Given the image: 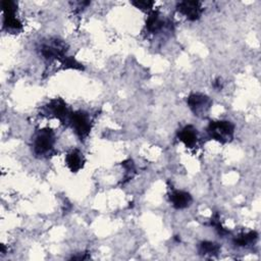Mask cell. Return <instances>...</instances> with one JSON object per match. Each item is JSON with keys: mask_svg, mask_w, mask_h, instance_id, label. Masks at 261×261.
<instances>
[{"mask_svg": "<svg viewBox=\"0 0 261 261\" xmlns=\"http://www.w3.org/2000/svg\"><path fill=\"white\" fill-rule=\"evenodd\" d=\"M86 159L82 151L79 149H72L65 155V163L69 170L73 173L80 171L85 165Z\"/></svg>", "mask_w": 261, "mask_h": 261, "instance_id": "8fae6325", "label": "cell"}, {"mask_svg": "<svg viewBox=\"0 0 261 261\" xmlns=\"http://www.w3.org/2000/svg\"><path fill=\"white\" fill-rule=\"evenodd\" d=\"M213 87H214L216 90H221V89H222V82H221V80H220V79H217L216 81H214Z\"/></svg>", "mask_w": 261, "mask_h": 261, "instance_id": "e0dca14e", "label": "cell"}, {"mask_svg": "<svg viewBox=\"0 0 261 261\" xmlns=\"http://www.w3.org/2000/svg\"><path fill=\"white\" fill-rule=\"evenodd\" d=\"M3 8V28L7 31L18 32L22 29L20 20L15 16L17 10V3L11 0L2 1Z\"/></svg>", "mask_w": 261, "mask_h": 261, "instance_id": "8992f818", "label": "cell"}, {"mask_svg": "<svg viewBox=\"0 0 261 261\" xmlns=\"http://www.w3.org/2000/svg\"><path fill=\"white\" fill-rule=\"evenodd\" d=\"M169 200L174 209L181 210L191 206L193 198L190 193L180 190H173L169 195Z\"/></svg>", "mask_w": 261, "mask_h": 261, "instance_id": "30bf717a", "label": "cell"}, {"mask_svg": "<svg viewBox=\"0 0 261 261\" xmlns=\"http://www.w3.org/2000/svg\"><path fill=\"white\" fill-rule=\"evenodd\" d=\"M206 130L209 138L221 144H226L233 139L234 124L229 120H213L209 122Z\"/></svg>", "mask_w": 261, "mask_h": 261, "instance_id": "7a4b0ae2", "label": "cell"}, {"mask_svg": "<svg viewBox=\"0 0 261 261\" xmlns=\"http://www.w3.org/2000/svg\"><path fill=\"white\" fill-rule=\"evenodd\" d=\"M176 9L179 13L185 15L187 19L195 21L199 19L204 10L202 3L200 1H180L176 4Z\"/></svg>", "mask_w": 261, "mask_h": 261, "instance_id": "ba28073f", "label": "cell"}, {"mask_svg": "<svg viewBox=\"0 0 261 261\" xmlns=\"http://www.w3.org/2000/svg\"><path fill=\"white\" fill-rule=\"evenodd\" d=\"M43 111L47 115L56 117L61 122L68 124V120L71 112L68 110L66 103L61 98L52 99L47 105L43 107Z\"/></svg>", "mask_w": 261, "mask_h": 261, "instance_id": "52a82bcc", "label": "cell"}, {"mask_svg": "<svg viewBox=\"0 0 261 261\" xmlns=\"http://www.w3.org/2000/svg\"><path fill=\"white\" fill-rule=\"evenodd\" d=\"M258 239V233L255 230H250L248 232H242L234 238L233 243L238 247H247L255 243Z\"/></svg>", "mask_w": 261, "mask_h": 261, "instance_id": "5bb4252c", "label": "cell"}, {"mask_svg": "<svg viewBox=\"0 0 261 261\" xmlns=\"http://www.w3.org/2000/svg\"><path fill=\"white\" fill-rule=\"evenodd\" d=\"M68 124L72 127L74 134L81 141H84L92 128V119L88 112L77 110L70 113Z\"/></svg>", "mask_w": 261, "mask_h": 261, "instance_id": "3957f363", "label": "cell"}, {"mask_svg": "<svg viewBox=\"0 0 261 261\" xmlns=\"http://www.w3.org/2000/svg\"><path fill=\"white\" fill-rule=\"evenodd\" d=\"M55 145V134L51 128H42L33 137V152L39 158H46L52 154Z\"/></svg>", "mask_w": 261, "mask_h": 261, "instance_id": "6da1fadb", "label": "cell"}, {"mask_svg": "<svg viewBox=\"0 0 261 261\" xmlns=\"http://www.w3.org/2000/svg\"><path fill=\"white\" fill-rule=\"evenodd\" d=\"M177 138L187 148L193 149L198 144L199 133L194 125L187 124L177 132Z\"/></svg>", "mask_w": 261, "mask_h": 261, "instance_id": "9c48e42d", "label": "cell"}, {"mask_svg": "<svg viewBox=\"0 0 261 261\" xmlns=\"http://www.w3.org/2000/svg\"><path fill=\"white\" fill-rule=\"evenodd\" d=\"M40 52L41 55L49 61L54 59L62 61L66 57V45L59 39H50L49 41L42 43Z\"/></svg>", "mask_w": 261, "mask_h": 261, "instance_id": "5b68a950", "label": "cell"}, {"mask_svg": "<svg viewBox=\"0 0 261 261\" xmlns=\"http://www.w3.org/2000/svg\"><path fill=\"white\" fill-rule=\"evenodd\" d=\"M187 103L194 115L200 118H206L209 115L213 104L211 98L202 93H192L188 97Z\"/></svg>", "mask_w": 261, "mask_h": 261, "instance_id": "277c9868", "label": "cell"}, {"mask_svg": "<svg viewBox=\"0 0 261 261\" xmlns=\"http://www.w3.org/2000/svg\"><path fill=\"white\" fill-rule=\"evenodd\" d=\"M165 25L164 19L161 18V15L158 10H151L148 14L146 20V30L151 34H155L163 29Z\"/></svg>", "mask_w": 261, "mask_h": 261, "instance_id": "7c38bea8", "label": "cell"}, {"mask_svg": "<svg viewBox=\"0 0 261 261\" xmlns=\"http://www.w3.org/2000/svg\"><path fill=\"white\" fill-rule=\"evenodd\" d=\"M210 222H211V225H212L213 227H215V229L217 230V232H218L221 237H224L225 234L229 233V231H228L227 229H225V228L221 225V223H220V221H219V217H218V214H217V213H215V214L212 216V218H211Z\"/></svg>", "mask_w": 261, "mask_h": 261, "instance_id": "9a60e30c", "label": "cell"}, {"mask_svg": "<svg viewBox=\"0 0 261 261\" xmlns=\"http://www.w3.org/2000/svg\"><path fill=\"white\" fill-rule=\"evenodd\" d=\"M132 4L134 6H136L137 8L141 9V10H145V11H151L153 5H154V1H144V0H139V1H132Z\"/></svg>", "mask_w": 261, "mask_h": 261, "instance_id": "2e32d148", "label": "cell"}, {"mask_svg": "<svg viewBox=\"0 0 261 261\" xmlns=\"http://www.w3.org/2000/svg\"><path fill=\"white\" fill-rule=\"evenodd\" d=\"M198 252L202 256H216L220 252V246L211 241H203L198 246Z\"/></svg>", "mask_w": 261, "mask_h": 261, "instance_id": "4fadbf2b", "label": "cell"}]
</instances>
